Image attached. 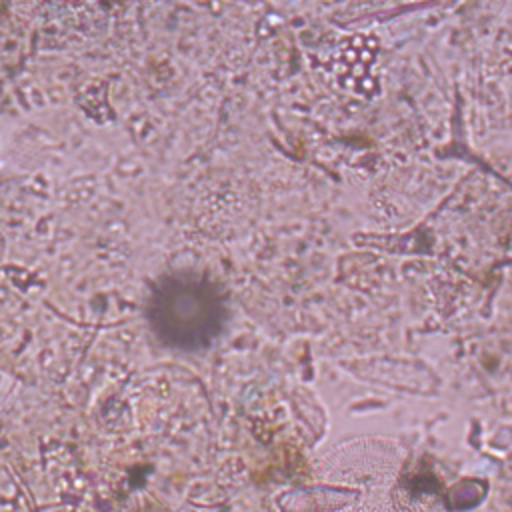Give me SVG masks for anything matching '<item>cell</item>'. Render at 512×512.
Masks as SVG:
<instances>
[{
    "mask_svg": "<svg viewBox=\"0 0 512 512\" xmlns=\"http://www.w3.org/2000/svg\"><path fill=\"white\" fill-rule=\"evenodd\" d=\"M150 320L160 340L174 348L208 346L224 324V304L218 290L192 274L166 278L152 296Z\"/></svg>",
    "mask_w": 512,
    "mask_h": 512,
    "instance_id": "obj_1",
    "label": "cell"
}]
</instances>
